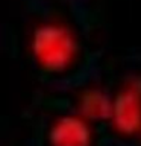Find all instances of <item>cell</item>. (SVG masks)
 I'll return each instance as SVG.
<instances>
[{"instance_id":"6da1fadb","label":"cell","mask_w":141,"mask_h":146,"mask_svg":"<svg viewBox=\"0 0 141 146\" xmlns=\"http://www.w3.org/2000/svg\"><path fill=\"white\" fill-rule=\"evenodd\" d=\"M32 50L40 66L50 72H62L70 66L77 53L73 34L59 25H44L35 31Z\"/></svg>"},{"instance_id":"7a4b0ae2","label":"cell","mask_w":141,"mask_h":146,"mask_svg":"<svg viewBox=\"0 0 141 146\" xmlns=\"http://www.w3.org/2000/svg\"><path fill=\"white\" fill-rule=\"evenodd\" d=\"M49 140L52 146H90L91 129L79 117H61L50 128Z\"/></svg>"},{"instance_id":"3957f363","label":"cell","mask_w":141,"mask_h":146,"mask_svg":"<svg viewBox=\"0 0 141 146\" xmlns=\"http://www.w3.org/2000/svg\"><path fill=\"white\" fill-rule=\"evenodd\" d=\"M111 114L123 132H135L141 126V99L135 91L127 90L118 96Z\"/></svg>"},{"instance_id":"277c9868","label":"cell","mask_w":141,"mask_h":146,"mask_svg":"<svg viewBox=\"0 0 141 146\" xmlns=\"http://www.w3.org/2000/svg\"><path fill=\"white\" fill-rule=\"evenodd\" d=\"M82 113L90 119H106L112 111L106 96L99 91H88L80 99Z\"/></svg>"}]
</instances>
